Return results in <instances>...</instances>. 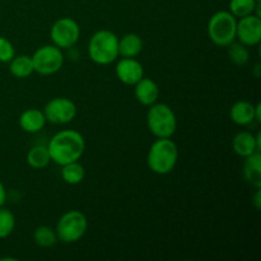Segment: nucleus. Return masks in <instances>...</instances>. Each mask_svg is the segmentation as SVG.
I'll list each match as a JSON object with an SVG mask.
<instances>
[{
  "label": "nucleus",
  "mask_w": 261,
  "mask_h": 261,
  "mask_svg": "<svg viewBox=\"0 0 261 261\" xmlns=\"http://www.w3.org/2000/svg\"><path fill=\"white\" fill-rule=\"evenodd\" d=\"M86 149V142L81 133L66 129L58 132L47 144L51 161L59 166L76 162L81 160Z\"/></svg>",
  "instance_id": "f257e3e1"
},
{
  "label": "nucleus",
  "mask_w": 261,
  "mask_h": 261,
  "mask_svg": "<svg viewBox=\"0 0 261 261\" xmlns=\"http://www.w3.org/2000/svg\"><path fill=\"white\" fill-rule=\"evenodd\" d=\"M177 160L178 149L176 143L171 138H157L148 150L147 165L152 172L167 175L176 167Z\"/></svg>",
  "instance_id": "f03ea898"
},
{
  "label": "nucleus",
  "mask_w": 261,
  "mask_h": 261,
  "mask_svg": "<svg viewBox=\"0 0 261 261\" xmlns=\"http://www.w3.org/2000/svg\"><path fill=\"white\" fill-rule=\"evenodd\" d=\"M88 55L97 65H109L119 58V37L109 30L93 33L88 42Z\"/></svg>",
  "instance_id": "7ed1b4c3"
},
{
  "label": "nucleus",
  "mask_w": 261,
  "mask_h": 261,
  "mask_svg": "<svg viewBox=\"0 0 261 261\" xmlns=\"http://www.w3.org/2000/svg\"><path fill=\"white\" fill-rule=\"evenodd\" d=\"M237 18L228 10L214 13L208 22V36L214 45L227 47L236 41Z\"/></svg>",
  "instance_id": "20e7f679"
},
{
  "label": "nucleus",
  "mask_w": 261,
  "mask_h": 261,
  "mask_svg": "<svg viewBox=\"0 0 261 261\" xmlns=\"http://www.w3.org/2000/svg\"><path fill=\"white\" fill-rule=\"evenodd\" d=\"M147 125L155 138H171L177 127V119L168 105L155 102L148 110Z\"/></svg>",
  "instance_id": "39448f33"
},
{
  "label": "nucleus",
  "mask_w": 261,
  "mask_h": 261,
  "mask_svg": "<svg viewBox=\"0 0 261 261\" xmlns=\"http://www.w3.org/2000/svg\"><path fill=\"white\" fill-rule=\"evenodd\" d=\"M88 229V219L79 211H69L60 217L56 224V236L64 244L78 242Z\"/></svg>",
  "instance_id": "423d86ee"
},
{
  "label": "nucleus",
  "mask_w": 261,
  "mask_h": 261,
  "mask_svg": "<svg viewBox=\"0 0 261 261\" xmlns=\"http://www.w3.org/2000/svg\"><path fill=\"white\" fill-rule=\"evenodd\" d=\"M31 58H32L33 70L40 75H53L63 68L64 55L61 48L55 45L41 46Z\"/></svg>",
  "instance_id": "0eeeda50"
},
{
  "label": "nucleus",
  "mask_w": 261,
  "mask_h": 261,
  "mask_svg": "<svg viewBox=\"0 0 261 261\" xmlns=\"http://www.w3.org/2000/svg\"><path fill=\"white\" fill-rule=\"evenodd\" d=\"M51 41L59 48H70L81 37V27L73 18L64 17L56 20L50 30Z\"/></svg>",
  "instance_id": "6e6552de"
},
{
  "label": "nucleus",
  "mask_w": 261,
  "mask_h": 261,
  "mask_svg": "<svg viewBox=\"0 0 261 261\" xmlns=\"http://www.w3.org/2000/svg\"><path fill=\"white\" fill-rule=\"evenodd\" d=\"M46 121L51 124L64 125L73 121L76 116V106L66 97H56L50 99L43 109Z\"/></svg>",
  "instance_id": "1a4fd4ad"
},
{
  "label": "nucleus",
  "mask_w": 261,
  "mask_h": 261,
  "mask_svg": "<svg viewBox=\"0 0 261 261\" xmlns=\"http://www.w3.org/2000/svg\"><path fill=\"white\" fill-rule=\"evenodd\" d=\"M236 38L247 47L256 46L261 40V18L255 14L240 18L236 25Z\"/></svg>",
  "instance_id": "9d476101"
},
{
  "label": "nucleus",
  "mask_w": 261,
  "mask_h": 261,
  "mask_svg": "<svg viewBox=\"0 0 261 261\" xmlns=\"http://www.w3.org/2000/svg\"><path fill=\"white\" fill-rule=\"evenodd\" d=\"M115 73L121 83L135 86L144 76V69L135 58H122L117 61Z\"/></svg>",
  "instance_id": "9b49d317"
},
{
  "label": "nucleus",
  "mask_w": 261,
  "mask_h": 261,
  "mask_svg": "<svg viewBox=\"0 0 261 261\" xmlns=\"http://www.w3.org/2000/svg\"><path fill=\"white\" fill-rule=\"evenodd\" d=\"M232 148L234 153L242 158L251 155L252 153L260 152L261 149V135L257 133L254 135L250 132H240L234 135L232 140Z\"/></svg>",
  "instance_id": "f8f14e48"
},
{
  "label": "nucleus",
  "mask_w": 261,
  "mask_h": 261,
  "mask_svg": "<svg viewBox=\"0 0 261 261\" xmlns=\"http://www.w3.org/2000/svg\"><path fill=\"white\" fill-rule=\"evenodd\" d=\"M134 96L140 105L149 107L157 102L160 97V88L153 79L143 76L134 86Z\"/></svg>",
  "instance_id": "ddd939ff"
},
{
  "label": "nucleus",
  "mask_w": 261,
  "mask_h": 261,
  "mask_svg": "<svg viewBox=\"0 0 261 261\" xmlns=\"http://www.w3.org/2000/svg\"><path fill=\"white\" fill-rule=\"evenodd\" d=\"M229 116L236 125L247 126L255 121V105L245 99L234 102L229 110Z\"/></svg>",
  "instance_id": "4468645a"
},
{
  "label": "nucleus",
  "mask_w": 261,
  "mask_h": 261,
  "mask_svg": "<svg viewBox=\"0 0 261 261\" xmlns=\"http://www.w3.org/2000/svg\"><path fill=\"white\" fill-rule=\"evenodd\" d=\"M46 124V117L43 111L37 109H28L23 111L19 116V126L25 133H38L43 129Z\"/></svg>",
  "instance_id": "2eb2a0df"
},
{
  "label": "nucleus",
  "mask_w": 261,
  "mask_h": 261,
  "mask_svg": "<svg viewBox=\"0 0 261 261\" xmlns=\"http://www.w3.org/2000/svg\"><path fill=\"white\" fill-rule=\"evenodd\" d=\"M244 177L252 188H261V154L260 152L252 153L245 158Z\"/></svg>",
  "instance_id": "dca6fc26"
},
{
  "label": "nucleus",
  "mask_w": 261,
  "mask_h": 261,
  "mask_svg": "<svg viewBox=\"0 0 261 261\" xmlns=\"http://www.w3.org/2000/svg\"><path fill=\"white\" fill-rule=\"evenodd\" d=\"M143 50V40L137 33H126L119 40V55L122 58H135Z\"/></svg>",
  "instance_id": "f3484780"
},
{
  "label": "nucleus",
  "mask_w": 261,
  "mask_h": 261,
  "mask_svg": "<svg viewBox=\"0 0 261 261\" xmlns=\"http://www.w3.org/2000/svg\"><path fill=\"white\" fill-rule=\"evenodd\" d=\"M9 71L14 78L24 79L35 73L33 70L32 58L28 55L14 56L9 61Z\"/></svg>",
  "instance_id": "a211bd4d"
},
{
  "label": "nucleus",
  "mask_w": 261,
  "mask_h": 261,
  "mask_svg": "<svg viewBox=\"0 0 261 261\" xmlns=\"http://www.w3.org/2000/svg\"><path fill=\"white\" fill-rule=\"evenodd\" d=\"M51 162L50 154H48L47 147L45 145H36L32 147L27 153V163L30 167L35 170H41L48 166Z\"/></svg>",
  "instance_id": "6ab92c4d"
},
{
  "label": "nucleus",
  "mask_w": 261,
  "mask_h": 261,
  "mask_svg": "<svg viewBox=\"0 0 261 261\" xmlns=\"http://www.w3.org/2000/svg\"><path fill=\"white\" fill-rule=\"evenodd\" d=\"M61 178L64 182L69 184V185H78L84 180L86 176V170L83 166L76 161V162L66 163V165L61 166Z\"/></svg>",
  "instance_id": "aec40b11"
},
{
  "label": "nucleus",
  "mask_w": 261,
  "mask_h": 261,
  "mask_svg": "<svg viewBox=\"0 0 261 261\" xmlns=\"http://www.w3.org/2000/svg\"><path fill=\"white\" fill-rule=\"evenodd\" d=\"M259 3L260 2H256V0H229L228 12L236 18L246 17V15L254 14Z\"/></svg>",
  "instance_id": "412c9836"
},
{
  "label": "nucleus",
  "mask_w": 261,
  "mask_h": 261,
  "mask_svg": "<svg viewBox=\"0 0 261 261\" xmlns=\"http://www.w3.org/2000/svg\"><path fill=\"white\" fill-rule=\"evenodd\" d=\"M33 241L40 247H51L58 241L55 229L47 226H41L33 232Z\"/></svg>",
  "instance_id": "4be33fe9"
},
{
  "label": "nucleus",
  "mask_w": 261,
  "mask_h": 261,
  "mask_svg": "<svg viewBox=\"0 0 261 261\" xmlns=\"http://www.w3.org/2000/svg\"><path fill=\"white\" fill-rule=\"evenodd\" d=\"M228 47V58L234 65L244 66L249 63L250 53L247 46L242 45L241 42H232Z\"/></svg>",
  "instance_id": "5701e85b"
},
{
  "label": "nucleus",
  "mask_w": 261,
  "mask_h": 261,
  "mask_svg": "<svg viewBox=\"0 0 261 261\" xmlns=\"http://www.w3.org/2000/svg\"><path fill=\"white\" fill-rule=\"evenodd\" d=\"M15 228V217L8 209L0 208V240L7 239Z\"/></svg>",
  "instance_id": "b1692460"
},
{
  "label": "nucleus",
  "mask_w": 261,
  "mask_h": 261,
  "mask_svg": "<svg viewBox=\"0 0 261 261\" xmlns=\"http://www.w3.org/2000/svg\"><path fill=\"white\" fill-rule=\"evenodd\" d=\"M15 56L14 46L9 40L0 36V61L2 63H9Z\"/></svg>",
  "instance_id": "393cba45"
},
{
  "label": "nucleus",
  "mask_w": 261,
  "mask_h": 261,
  "mask_svg": "<svg viewBox=\"0 0 261 261\" xmlns=\"http://www.w3.org/2000/svg\"><path fill=\"white\" fill-rule=\"evenodd\" d=\"M5 201H7V190H5L4 185H3V182L0 181V208L4 205Z\"/></svg>",
  "instance_id": "a878e982"
},
{
  "label": "nucleus",
  "mask_w": 261,
  "mask_h": 261,
  "mask_svg": "<svg viewBox=\"0 0 261 261\" xmlns=\"http://www.w3.org/2000/svg\"><path fill=\"white\" fill-rule=\"evenodd\" d=\"M254 205H255V208L257 209V211H260V208H261V191H260V188L256 189V193H255V195H254Z\"/></svg>",
  "instance_id": "bb28decb"
},
{
  "label": "nucleus",
  "mask_w": 261,
  "mask_h": 261,
  "mask_svg": "<svg viewBox=\"0 0 261 261\" xmlns=\"http://www.w3.org/2000/svg\"><path fill=\"white\" fill-rule=\"evenodd\" d=\"M260 109H261V105L260 103L255 105V121H257V122H261Z\"/></svg>",
  "instance_id": "cd10ccee"
},
{
  "label": "nucleus",
  "mask_w": 261,
  "mask_h": 261,
  "mask_svg": "<svg viewBox=\"0 0 261 261\" xmlns=\"http://www.w3.org/2000/svg\"><path fill=\"white\" fill-rule=\"evenodd\" d=\"M256 2H261V0H256Z\"/></svg>",
  "instance_id": "c85d7f7f"
}]
</instances>
